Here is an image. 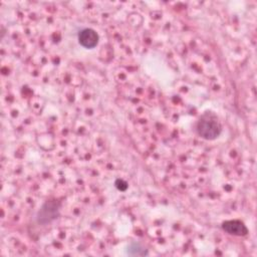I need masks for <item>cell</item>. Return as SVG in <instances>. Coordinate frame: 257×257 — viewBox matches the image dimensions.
Here are the masks:
<instances>
[{"instance_id":"obj_1","label":"cell","mask_w":257,"mask_h":257,"mask_svg":"<svg viewBox=\"0 0 257 257\" xmlns=\"http://www.w3.org/2000/svg\"><path fill=\"white\" fill-rule=\"evenodd\" d=\"M221 124L218 117L212 112L204 113L197 123L198 134L206 140H214L221 134Z\"/></svg>"},{"instance_id":"obj_2","label":"cell","mask_w":257,"mask_h":257,"mask_svg":"<svg viewBox=\"0 0 257 257\" xmlns=\"http://www.w3.org/2000/svg\"><path fill=\"white\" fill-rule=\"evenodd\" d=\"M60 204L56 200L45 202L36 214V220L39 224H47L55 220L59 215Z\"/></svg>"},{"instance_id":"obj_3","label":"cell","mask_w":257,"mask_h":257,"mask_svg":"<svg viewBox=\"0 0 257 257\" xmlns=\"http://www.w3.org/2000/svg\"><path fill=\"white\" fill-rule=\"evenodd\" d=\"M222 228L225 232L235 236H245L248 233L247 227L239 220H228L223 222Z\"/></svg>"},{"instance_id":"obj_4","label":"cell","mask_w":257,"mask_h":257,"mask_svg":"<svg viewBox=\"0 0 257 257\" xmlns=\"http://www.w3.org/2000/svg\"><path fill=\"white\" fill-rule=\"evenodd\" d=\"M78 41L85 48H93L98 42V34L91 28L82 29L78 34Z\"/></svg>"},{"instance_id":"obj_5","label":"cell","mask_w":257,"mask_h":257,"mask_svg":"<svg viewBox=\"0 0 257 257\" xmlns=\"http://www.w3.org/2000/svg\"><path fill=\"white\" fill-rule=\"evenodd\" d=\"M126 253L128 255H132V256H144V255H147L148 254V251L147 249L142 246L140 243H137V242H133L128 245L127 247V250H126Z\"/></svg>"},{"instance_id":"obj_6","label":"cell","mask_w":257,"mask_h":257,"mask_svg":"<svg viewBox=\"0 0 257 257\" xmlns=\"http://www.w3.org/2000/svg\"><path fill=\"white\" fill-rule=\"evenodd\" d=\"M115 187H116L118 190H120V191H125V190L127 189V184H126V182H124L123 180L118 179V180L115 181Z\"/></svg>"}]
</instances>
